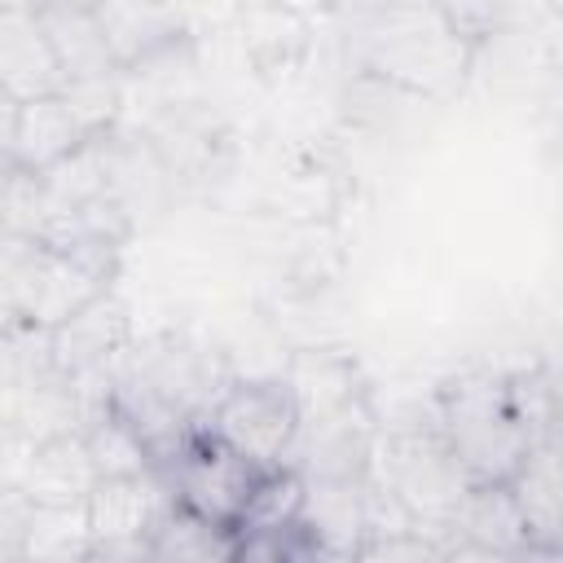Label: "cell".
Wrapping results in <instances>:
<instances>
[{"label":"cell","instance_id":"cell-16","mask_svg":"<svg viewBox=\"0 0 563 563\" xmlns=\"http://www.w3.org/2000/svg\"><path fill=\"white\" fill-rule=\"evenodd\" d=\"M92 532L84 501H31L18 559H88Z\"/></svg>","mask_w":563,"mask_h":563},{"label":"cell","instance_id":"cell-4","mask_svg":"<svg viewBox=\"0 0 563 563\" xmlns=\"http://www.w3.org/2000/svg\"><path fill=\"white\" fill-rule=\"evenodd\" d=\"M374 484L422 528L440 541L444 523L453 519L462 493L471 488L466 471L457 466L453 449L444 444L435 427L431 400L418 405L413 413L378 427L374 444Z\"/></svg>","mask_w":563,"mask_h":563},{"label":"cell","instance_id":"cell-8","mask_svg":"<svg viewBox=\"0 0 563 563\" xmlns=\"http://www.w3.org/2000/svg\"><path fill=\"white\" fill-rule=\"evenodd\" d=\"M167 501L172 493L154 471L97 479L92 493L84 497V515L92 532L88 559H150V532L167 510Z\"/></svg>","mask_w":563,"mask_h":563},{"label":"cell","instance_id":"cell-10","mask_svg":"<svg viewBox=\"0 0 563 563\" xmlns=\"http://www.w3.org/2000/svg\"><path fill=\"white\" fill-rule=\"evenodd\" d=\"M48 334V361L57 374H66L70 383L97 378L106 374V365L123 352V343L136 334L132 330V308L106 290L97 299H88L79 312H70L66 321H57Z\"/></svg>","mask_w":563,"mask_h":563},{"label":"cell","instance_id":"cell-2","mask_svg":"<svg viewBox=\"0 0 563 563\" xmlns=\"http://www.w3.org/2000/svg\"><path fill=\"white\" fill-rule=\"evenodd\" d=\"M347 53L356 70L383 75L435 106L453 101L475 66V44L431 4H391L365 18H352Z\"/></svg>","mask_w":563,"mask_h":563},{"label":"cell","instance_id":"cell-14","mask_svg":"<svg viewBox=\"0 0 563 563\" xmlns=\"http://www.w3.org/2000/svg\"><path fill=\"white\" fill-rule=\"evenodd\" d=\"M510 497L528 523V537L541 559L563 550V479H559V435L537 440L523 466L510 475Z\"/></svg>","mask_w":563,"mask_h":563},{"label":"cell","instance_id":"cell-12","mask_svg":"<svg viewBox=\"0 0 563 563\" xmlns=\"http://www.w3.org/2000/svg\"><path fill=\"white\" fill-rule=\"evenodd\" d=\"M440 106L383 79V75H369V70H356L343 79L339 88V119L361 132V136H374V141H396V136H409L418 132Z\"/></svg>","mask_w":563,"mask_h":563},{"label":"cell","instance_id":"cell-17","mask_svg":"<svg viewBox=\"0 0 563 563\" xmlns=\"http://www.w3.org/2000/svg\"><path fill=\"white\" fill-rule=\"evenodd\" d=\"M150 559H233V528L167 501L150 532Z\"/></svg>","mask_w":563,"mask_h":563},{"label":"cell","instance_id":"cell-6","mask_svg":"<svg viewBox=\"0 0 563 563\" xmlns=\"http://www.w3.org/2000/svg\"><path fill=\"white\" fill-rule=\"evenodd\" d=\"M207 427L255 466H286V453L299 431V405L286 374H260V378L233 374V383L211 405Z\"/></svg>","mask_w":563,"mask_h":563},{"label":"cell","instance_id":"cell-1","mask_svg":"<svg viewBox=\"0 0 563 563\" xmlns=\"http://www.w3.org/2000/svg\"><path fill=\"white\" fill-rule=\"evenodd\" d=\"M101 378L110 405L141 431L158 466L185 431L207 427L211 405L233 383V365L189 330H154L132 334Z\"/></svg>","mask_w":563,"mask_h":563},{"label":"cell","instance_id":"cell-21","mask_svg":"<svg viewBox=\"0 0 563 563\" xmlns=\"http://www.w3.org/2000/svg\"><path fill=\"white\" fill-rule=\"evenodd\" d=\"M31 4H97V0H31Z\"/></svg>","mask_w":563,"mask_h":563},{"label":"cell","instance_id":"cell-11","mask_svg":"<svg viewBox=\"0 0 563 563\" xmlns=\"http://www.w3.org/2000/svg\"><path fill=\"white\" fill-rule=\"evenodd\" d=\"M0 92L13 101L62 92V70L31 0H0Z\"/></svg>","mask_w":563,"mask_h":563},{"label":"cell","instance_id":"cell-3","mask_svg":"<svg viewBox=\"0 0 563 563\" xmlns=\"http://www.w3.org/2000/svg\"><path fill=\"white\" fill-rule=\"evenodd\" d=\"M431 409L444 444L453 449L471 484H510L528 449L541 440L515 405L510 369H457L431 391Z\"/></svg>","mask_w":563,"mask_h":563},{"label":"cell","instance_id":"cell-20","mask_svg":"<svg viewBox=\"0 0 563 563\" xmlns=\"http://www.w3.org/2000/svg\"><path fill=\"white\" fill-rule=\"evenodd\" d=\"M339 9H347L352 18H365V13H378V9H391V4H413V0H334Z\"/></svg>","mask_w":563,"mask_h":563},{"label":"cell","instance_id":"cell-15","mask_svg":"<svg viewBox=\"0 0 563 563\" xmlns=\"http://www.w3.org/2000/svg\"><path fill=\"white\" fill-rule=\"evenodd\" d=\"M92 484H97V471L88 462L79 431H57L35 440L18 475V488L31 501H84Z\"/></svg>","mask_w":563,"mask_h":563},{"label":"cell","instance_id":"cell-13","mask_svg":"<svg viewBox=\"0 0 563 563\" xmlns=\"http://www.w3.org/2000/svg\"><path fill=\"white\" fill-rule=\"evenodd\" d=\"M35 18H40L44 40L53 48V62L62 70V88L66 84L123 79L110 48H106V35H101L92 4H35Z\"/></svg>","mask_w":563,"mask_h":563},{"label":"cell","instance_id":"cell-19","mask_svg":"<svg viewBox=\"0 0 563 563\" xmlns=\"http://www.w3.org/2000/svg\"><path fill=\"white\" fill-rule=\"evenodd\" d=\"M18 106L9 92H0V167H13L9 150H13V128H18Z\"/></svg>","mask_w":563,"mask_h":563},{"label":"cell","instance_id":"cell-9","mask_svg":"<svg viewBox=\"0 0 563 563\" xmlns=\"http://www.w3.org/2000/svg\"><path fill=\"white\" fill-rule=\"evenodd\" d=\"M317 44L312 13L286 4V0H242L238 4V48L246 70L260 84H286L295 79Z\"/></svg>","mask_w":563,"mask_h":563},{"label":"cell","instance_id":"cell-7","mask_svg":"<svg viewBox=\"0 0 563 563\" xmlns=\"http://www.w3.org/2000/svg\"><path fill=\"white\" fill-rule=\"evenodd\" d=\"M97 22L119 75H154L194 57V22L185 0H97Z\"/></svg>","mask_w":563,"mask_h":563},{"label":"cell","instance_id":"cell-5","mask_svg":"<svg viewBox=\"0 0 563 563\" xmlns=\"http://www.w3.org/2000/svg\"><path fill=\"white\" fill-rule=\"evenodd\" d=\"M268 466H255L251 457H242L238 449H229L211 427H194L185 431L172 453L154 466V475L167 484L172 501L216 519V523H238L260 488Z\"/></svg>","mask_w":563,"mask_h":563},{"label":"cell","instance_id":"cell-18","mask_svg":"<svg viewBox=\"0 0 563 563\" xmlns=\"http://www.w3.org/2000/svg\"><path fill=\"white\" fill-rule=\"evenodd\" d=\"M26 510H31V497L18 484H0V559H18Z\"/></svg>","mask_w":563,"mask_h":563}]
</instances>
